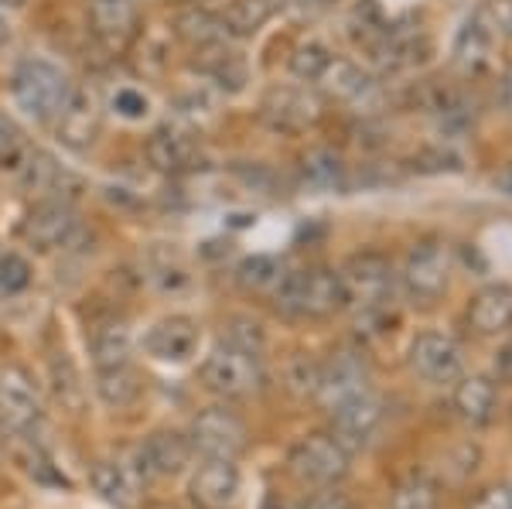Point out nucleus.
<instances>
[{"mask_svg":"<svg viewBox=\"0 0 512 509\" xmlns=\"http://www.w3.org/2000/svg\"><path fill=\"white\" fill-rule=\"evenodd\" d=\"M144 154L151 168L164 171V175H185V171H195L198 161H202L198 137L185 127H171V123H164L147 137Z\"/></svg>","mask_w":512,"mask_h":509,"instance_id":"nucleus-19","label":"nucleus"},{"mask_svg":"<svg viewBox=\"0 0 512 509\" xmlns=\"http://www.w3.org/2000/svg\"><path fill=\"white\" fill-rule=\"evenodd\" d=\"M499 103L506 106V110H512V69L502 72V79H499Z\"/></svg>","mask_w":512,"mask_h":509,"instance_id":"nucleus-45","label":"nucleus"},{"mask_svg":"<svg viewBox=\"0 0 512 509\" xmlns=\"http://www.w3.org/2000/svg\"><path fill=\"white\" fill-rule=\"evenodd\" d=\"M280 0H233L222 14V28L233 38H253L277 14Z\"/></svg>","mask_w":512,"mask_h":509,"instance_id":"nucleus-30","label":"nucleus"},{"mask_svg":"<svg viewBox=\"0 0 512 509\" xmlns=\"http://www.w3.org/2000/svg\"><path fill=\"white\" fill-rule=\"evenodd\" d=\"M31 284V264L21 253H4L0 257V291L4 294H21Z\"/></svg>","mask_w":512,"mask_h":509,"instance_id":"nucleus-37","label":"nucleus"},{"mask_svg":"<svg viewBox=\"0 0 512 509\" xmlns=\"http://www.w3.org/2000/svg\"><path fill=\"white\" fill-rule=\"evenodd\" d=\"M89 482H93L99 499H106L110 506H120V509H130L140 496V472L123 462H110V458L93 465Z\"/></svg>","mask_w":512,"mask_h":509,"instance_id":"nucleus-25","label":"nucleus"},{"mask_svg":"<svg viewBox=\"0 0 512 509\" xmlns=\"http://www.w3.org/2000/svg\"><path fill=\"white\" fill-rule=\"evenodd\" d=\"M280 277H284V264H280L277 257H270V253H256V257L243 260L236 270V281L243 284L246 291H270L274 294Z\"/></svg>","mask_w":512,"mask_h":509,"instance_id":"nucleus-32","label":"nucleus"},{"mask_svg":"<svg viewBox=\"0 0 512 509\" xmlns=\"http://www.w3.org/2000/svg\"><path fill=\"white\" fill-rule=\"evenodd\" d=\"M24 158H28V141L21 127L0 113V171H21Z\"/></svg>","mask_w":512,"mask_h":509,"instance_id":"nucleus-35","label":"nucleus"},{"mask_svg":"<svg viewBox=\"0 0 512 509\" xmlns=\"http://www.w3.org/2000/svg\"><path fill=\"white\" fill-rule=\"evenodd\" d=\"M338 281H342V294H345V308H359L362 315L366 311H379L386 308L396 284L393 264L390 257L376 250L355 253V257L345 260V267L338 270Z\"/></svg>","mask_w":512,"mask_h":509,"instance_id":"nucleus-4","label":"nucleus"},{"mask_svg":"<svg viewBox=\"0 0 512 509\" xmlns=\"http://www.w3.org/2000/svg\"><path fill=\"white\" fill-rule=\"evenodd\" d=\"M274 301L297 318H328L345 308L338 270L328 267L284 270L280 284L274 287Z\"/></svg>","mask_w":512,"mask_h":509,"instance_id":"nucleus-1","label":"nucleus"},{"mask_svg":"<svg viewBox=\"0 0 512 509\" xmlns=\"http://www.w3.org/2000/svg\"><path fill=\"white\" fill-rule=\"evenodd\" d=\"M76 233H79V223H76V212H72V202H62V199H41L35 209L21 219V240L41 253L72 246V236Z\"/></svg>","mask_w":512,"mask_h":509,"instance_id":"nucleus-11","label":"nucleus"},{"mask_svg":"<svg viewBox=\"0 0 512 509\" xmlns=\"http://www.w3.org/2000/svg\"><path fill=\"white\" fill-rule=\"evenodd\" d=\"M195 451L188 445V434L181 431H154L137 448L140 479H175L192 465Z\"/></svg>","mask_w":512,"mask_h":509,"instance_id":"nucleus-16","label":"nucleus"},{"mask_svg":"<svg viewBox=\"0 0 512 509\" xmlns=\"http://www.w3.org/2000/svg\"><path fill=\"white\" fill-rule=\"evenodd\" d=\"M410 369L424 383L444 387V383H454L465 373V352H461L458 339H451V335L420 332L414 346H410Z\"/></svg>","mask_w":512,"mask_h":509,"instance_id":"nucleus-10","label":"nucleus"},{"mask_svg":"<svg viewBox=\"0 0 512 509\" xmlns=\"http://www.w3.org/2000/svg\"><path fill=\"white\" fill-rule=\"evenodd\" d=\"M195 509H239L243 503V472L233 458H205L188 486Z\"/></svg>","mask_w":512,"mask_h":509,"instance_id":"nucleus-9","label":"nucleus"},{"mask_svg":"<svg viewBox=\"0 0 512 509\" xmlns=\"http://www.w3.org/2000/svg\"><path fill=\"white\" fill-rule=\"evenodd\" d=\"M72 93L69 76L48 59H21L11 72V96L28 117L55 120L65 96Z\"/></svg>","mask_w":512,"mask_h":509,"instance_id":"nucleus-2","label":"nucleus"},{"mask_svg":"<svg viewBox=\"0 0 512 509\" xmlns=\"http://www.w3.org/2000/svg\"><path fill=\"white\" fill-rule=\"evenodd\" d=\"M495 383H512V342L495 352Z\"/></svg>","mask_w":512,"mask_h":509,"instance_id":"nucleus-44","label":"nucleus"},{"mask_svg":"<svg viewBox=\"0 0 512 509\" xmlns=\"http://www.w3.org/2000/svg\"><path fill=\"white\" fill-rule=\"evenodd\" d=\"M28 0H0V7H24Z\"/></svg>","mask_w":512,"mask_h":509,"instance_id":"nucleus-48","label":"nucleus"},{"mask_svg":"<svg viewBox=\"0 0 512 509\" xmlns=\"http://www.w3.org/2000/svg\"><path fill=\"white\" fill-rule=\"evenodd\" d=\"M103 130V106H99L93 89L72 86V93L65 96L62 110L55 113V134L65 147L72 151H89L99 141Z\"/></svg>","mask_w":512,"mask_h":509,"instance_id":"nucleus-12","label":"nucleus"},{"mask_svg":"<svg viewBox=\"0 0 512 509\" xmlns=\"http://www.w3.org/2000/svg\"><path fill=\"white\" fill-rule=\"evenodd\" d=\"M492 48H495V28L485 14L465 21V28L454 38V62L465 72H485L492 65Z\"/></svg>","mask_w":512,"mask_h":509,"instance_id":"nucleus-24","label":"nucleus"},{"mask_svg":"<svg viewBox=\"0 0 512 509\" xmlns=\"http://www.w3.org/2000/svg\"><path fill=\"white\" fill-rule=\"evenodd\" d=\"M21 178L31 192H41L45 199H62V202H72L82 188L79 178L45 151H28V158L21 164Z\"/></svg>","mask_w":512,"mask_h":509,"instance_id":"nucleus-21","label":"nucleus"},{"mask_svg":"<svg viewBox=\"0 0 512 509\" xmlns=\"http://www.w3.org/2000/svg\"><path fill=\"white\" fill-rule=\"evenodd\" d=\"M178 31L181 38H188L198 48H216L222 38H226V28H222V18H212L209 11H188L178 18Z\"/></svg>","mask_w":512,"mask_h":509,"instance_id":"nucleus-34","label":"nucleus"},{"mask_svg":"<svg viewBox=\"0 0 512 509\" xmlns=\"http://www.w3.org/2000/svg\"><path fill=\"white\" fill-rule=\"evenodd\" d=\"M198 342H202V328L192 315H168L144 332V352L164 366L188 363L198 352Z\"/></svg>","mask_w":512,"mask_h":509,"instance_id":"nucleus-14","label":"nucleus"},{"mask_svg":"<svg viewBox=\"0 0 512 509\" xmlns=\"http://www.w3.org/2000/svg\"><path fill=\"white\" fill-rule=\"evenodd\" d=\"M349 462H352V451L335 438L332 431L328 434H308L291 448L287 455V465L301 482L308 486H335L349 475Z\"/></svg>","mask_w":512,"mask_h":509,"instance_id":"nucleus-5","label":"nucleus"},{"mask_svg":"<svg viewBox=\"0 0 512 509\" xmlns=\"http://www.w3.org/2000/svg\"><path fill=\"white\" fill-rule=\"evenodd\" d=\"M198 380L205 383V390L226 400H243L253 397L263 387V369L256 352H246L233 346V342H219L209 356L198 366Z\"/></svg>","mask_w":512,"mask_h":509,"instance_id":"nucleus-3","label":"nucleus"},{"mask_svg":"<svg viewBox=\"0 0 512 509\" xmlns=\"http://www.w3.org/2000/svg\"><path fill=\"white\" fill-rule=\"evenodd\" d=\"M362 390H369V369H366V359H362V352L342 349V352H335L328 363H321L315 397L328 410L338 407L342 400L355 397V393H362Z\"/></svg>","mask_w":512,"mask_h":509,"instance_id":"nucleus-17","label":"nucleus"},{"mask_svg":"<svg viewBox=\"0 0 512 509\" xmlns=\"http://www.w3.org/2000/svg\"><path fill=\"white\" fill-rule=\"evenodd\" d=\"M451 404L458 410L461 421L472 424V428H482V424L492 421L495 404H499L495 380H489V376H458V380H454Z\"/></svg>","mask_w":512,"mask_h":509,"instance_id":"nucleus-22","label":"nucleus"},{"mask_svg":"<svg viewBox=\"0 0 512 509\" xmlns=\"http://www.w3.org/2000/svg\"><path fill=\"white\" fill-rule=\"evenodd\" d=\"M7 41H11V21H7L4 14H0V48H4Z\"/></svg>","mask_w":512,"mask_h":509,"instance_id":"nucleus-46","label":"nucleus"},{"mask_svg":"<svg viewBox=\"0 0 512 509\" xmlns=\"http://www.w3.org/2000/svg\"><path fill=\"white\" fill-rule=\"evenodd\" d=\"M431 38H427V31L420 28H393V24H386V31L379 35L373 45H369V52H373V59L383 65V69H414L431 55Z\"/></svg>","mask_w":512,"mask_h":509,"instance_id":"nucleus-20","label":"nucleus"},{"mask_svg":"<svg viewBox=\"0 0 512 509\" xmlns=\"http://www.w3.org/2000/svg\"><path fill=\"white\" fill-rule=\"evenodd\" d=\"M468 509H512V489L506 486H489L475 496V503Z\"/></svg>","mask_w":512,"mask_h":509,"instance_id":"nucleus-41","label":"nucleus"},{"mask_svg":"<svg viewBox=\"0 0 512 509\" xmlns=\"http://www.w3.org/2000/svg\"><path fill=\"white\" fill-rule=\"evenodd\" d=\"M379 424H383V400L373 390H362L355 397L342 400L338 407H332V434L349 451L366 445Z\"/></svg>","mask_w":512,"mask_h":509,"instance_id":"nucleus-18","label":"nucleus"},{"mask_svg":"<svg viewBox=\"0 0 512 509\" xmlns=\"http://www.w3.org/2000/svg\"><path fill=\"white\" fill-rule=\"evenodd\" d=\"M45 410H41L38 387L21 366L0 369V421L18 434H31L41 424Z\"/></svg>","mask_w":512,"mask_h":509,"instance_id":"nucleus-13","label":"nucleus"},{"mask_svg":"<svg viewBox=\"0 0 512 509\" xmlns=\"http://www.w3.org/2000/svg\"><path fill=\"white\" fill-rule=\"evenodd\" d=\"M321 89H325L328 96H335V100H345V103H362L369 100V96L376 93V82L366 76V72L359 69L355 62L349 59H332L325 72H321Z\"/></svg>","mask_w":512,"mask_h":509,"instance_id":"nucleus-26","label":"nucleus"},{"mask_svg":"<svg viewBox=\"0 0 512 509\" xmlns=\"http://www.w3.org/2000/svg\"><path fill=\"white\" fill-rule=\"evenodd\" d=\"M89 349H93V366H120L130 363V352H134V335H130V325L123 318H106L93 328V339H89Z\"/></svg>","mask_w":512,"mask_h":509,"instance_id":"nucleus-27","label":"nucleus"},{"mask_svg":"<svg viewBox=\"0 0 512 509\" xmlns=\"http://www.w3.org/2000/svg\"><path fill=\"white\" fill-rule=\"evenodd\" d=\"M485 18L492 21L495 31H502V35L512 38V0H492Z\"/></svg>","mask_w":512,"mask_h":509,"instance_id":"nucleus-42","label":"nucleus"},{"mask_svg":"<svg viewBox=\"0 0 512 509\" xmlns=\"http://www.w3.org/2000/svg\"><path fill=\"white\" fill-rule=\"evenodd\" d=\"M468 322L478 335H502L512 328V287L489 284L468 305Z\"/></svg>","mask_w":512,"mask_h":509,"instance_id":"nucleus-23","label":"nucleus"},{"mask_svg":"<svg viewBox=\"0 0 512 509\" xmlns=\"http://www.w3.org/2000/svg\"><path fill=\"white\" fill-rule=\"evenodd\" d=\"M304 509H355L349 496H342V492H318V496H311Z\"/></svg>","mask_w":512,"mask_h":509,"instance_id":"nucleus-43","label":"nucleus"},{"mask_svg":"<svg viewBox=\"0 0 512 509\" xmlns=\"http://www.w3.org/2000/svg\"><path fill=\"white\" fill-rule=\"evenodd\" d=\"M226 342H233V346L260 356L263 352V328L256 322H250V318H233V322H229V332H226Z\"/></svg>","mask_w":512,"mask_h":509,"instance_id":"nucleus-38","label":"nucleus"},{"mask_svg":"<svg viewBox=\"0 0 512 509\" xmlns=\"http://www.w3.org/2000/svg\"><path fill=\"white\" fill-rule=\"evenodd\" d=\"M0 257H4V250H0Z\"/></svg>","mask_w":512,"mask_h":509,"instance_id":"nucleus-49","label":"nucleus"},{"mask_svg":"<svg viewBox=\"0 0 512 509\" xmlns=\"http://www.w3.org/2000/svg\"><path fill=\"white\" fill-rule=\"evenodd\" d=\"M52 376H55V393H59L62 404H69L72 410H79V400H82V383H79V373L72 366V359L59 352L52 363Z\"/></svg>","mask_w":512,"mask_h":509,"instance_id":"nucleus-36","label":"nucleus"},{"mask_svg":"<svg viewBox=\"0 0 512 509\" xmlns=\"http://www.w3.org/2000/svg\"><path fill=\"white\" fill-rule=\"evenodd\" d=\"M246 441H250V431H246L243 417L226 407L202 410L188 428V445L202 458H233L236 462L246 451Z\"/></svg>","mask_w":512,"mask_h":509,"instance_id":"nucleus-7","label":"nucleus"},{"mask_svg":"<svg viewBox=\"0 0 512 509\" xmlns=\"http://www.w3.org/2000/svg\"><path fill=\"white\" fill-rule=\"evenodd\" d=\"M335 59V52L325 45V41H318V38H308V41H301V45L294 48V55H291V72L301 82H318L321 79V72L332 65Z\"/></svg>","mask_w":512,"mask_h":509,"instance_id":"nucleus-33","label":"nucleus"},{"mask_svg":"<svg viewBox=\"0 0 512 509\" xmlns=\"http://www.w3.org/2000/svg\"><path fill=\"white\" fill-rule=\"evenodd\" d=\"M321 113H325V106H321L315 89L308 86H274L267 89L260 103V117L277 134H304L321 120Z\"/></svg>","mask_w":512,"mask_h":509,"instance_id":"nucleus-8","label":"nucleus"},{"mask_svg":"<svg viewBox=\"0 0 512 509\" xmlns=\"http://www.w3.org/2000/svg\"><path fill=\"white\" fill-rule=\"evenodd\" d=\"M437 482L431 475L414 472L393 489L390 496V509H437Z\"/></svg>","mask_w":512,"mask_h":509,"instance_id":"nucleus-31","label":"nucleus"},{"mask_svg":"<svg viewBox=\"0 0 512 509\" xmlns=\"http://www.w3.org/2000/svg\"><path fill=\"white\" fill-rule=\"evenodd\" d=\"M86 24L110 52H123L140 31L137 0H86Z\"/></svg>","mask_w":512,"mask_h":509,"instance_id":"nucleus-15","label":"nucleus"},{"mask_svg":"<svg viewBox=\"0 0 512 509\" xmlns=\"http://www.w3.org/2000/svg\"><path fill=\"white\" fill-rule=\"evenodd\" d=\"M454 274V257L451 246L437 236H424L410 246L407 260H403V287L414 294L417 301H434L448 291Z\"/></svg>","mask_w":512,"mask_h":509,"instance_id":"nucleus-6","label":"nucleus"},{"mask_svg":"<svg viewBox=\"0 0 512 509\" xmlns=\"http://www.w3.org/2000/svg\"><path fill=\"white\" fill-rule=\"evenodd\" d=\"M499 185H502V192H506V195H509V199H512V168L506 171V175H502V178H499Z\"/></svg>","mask_w":512,"mask_h":509,"instance_id":"nucleus-47","label":"nucleus"},{"mask_svg":"<svg viewBox=\"0 0 512 509\" xmlns=\"http://www.w3.org/2000/svg\"><path fill=\"white\" fill-rule=\"evenodd\" d=\"M151 270H154V281H158L161 291H181V287L188 284V270L181 264L178 257H168V260H151Z\"/></svg>","mask_w":512,"mask_h":509,"instance_id":"nucleus-39","label":"nucleus"},{"mask_svg":"<svg viewBox=\"0 0 512 509\" xmlns=\"http://www.w3.org/2000/svg\"><path fill=\"white\" fill-rule=\"evenodd\" d=\"M113 110L127 120H144L151 103H147V96L140 93V89H117V93H113Z\"/></svg>","mask_w":512,"mask_h":509,"instance_id":"nucleus-40","label":"nucleus"},{"mask_svg":"<svg viewBox=\"0 0 512 509\" xmlns=\"http://www.w3.org/2000/svg\"><path fill=\"white\" fill-rule=\"evenodd\" d=\"M301 178L315 192H342V188H349V164L335 151L318 147V151H308L301 158Z\"/></svg>","mask_w":512,"mask_h":509,"instance_id":"nucleus-28","label":"nucleus"},{"mask_svg":"<svg viewBox=\"0 0 512 509\" xmlns=\"http://www.w3.org/2000/svg\"><path fill=\"white\" fill-rule=\"evenodd\" d=\"M96 397L106 407H130L140 397V376L130 363L96 369Z\"/></svg>","mask_w":512,"mask_h":509,"instance_id":"nucleus-29","label":"nucleus"}]
</instances>
